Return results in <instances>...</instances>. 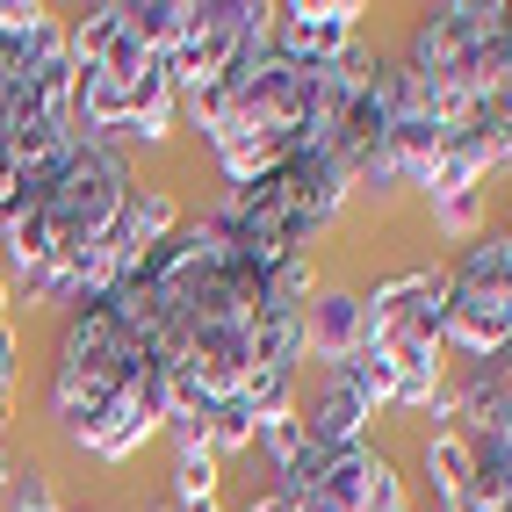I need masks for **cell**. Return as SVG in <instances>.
Here are the masks:
<instances>
[{"label": "cell", "mask_w": 512, "mask_h": 512, "mask_svg": "<svg viewBox=\"0 0 512 512\" xmlns=\"http://www.w3.org/2000/svg\"><path fill=\"white\" fill-rule=\"evenodd\" d=\"M311 260L260 267L217 231V217L181 224L109 289L152 347L166 397L188 419L217 412H289L303 368V303Z\"/></svg>", "instance_id": "6da1fadb"}, {"label": "cell", "mask_w": 512, "mask_h": 512, "mask_svg": "<svg viewBox=\"0 0 512 512\" xmlns=\"http://www.w3.org/2000/svg\"><path fill=\"white\" fill-rule=\"evenodd\" d=\"M138 195V174L109 138L73 130V145L22 174L0 202V246H8L22 289L37 303H87V275Z\"/></svg>", "instance_id": "7a4b0ae2"}, {"label": "cell", "mask_w": 512, "mask_h": 512, "mask_svg": "<svg viewBox=\"0 0 512 512\" xmlns=\"http://www.w3.org/2000/svg\"><path fill=\"white\" fill-rule=\"evenodd\" d=\"M51 419L87 462H130L174 419L166 375L116 296H87L65 318L51 368Z\"/></svg>", "instance_id": "3957f363"}, {"label": "cell", "mask_w": 512, "mask_h": 512, "mask_svg": "<svg viewBox=\"0 0 512 512\" xmlns=\"http://www.w3.org/2000/svg\"><path fill=\"white\" fill-rule=\"evenodd\" d=\"M325 65H303V58L267 51L260 73L224 101V116L202 130V145H210L217 174L231 188H253V181L275 174V166H289L296 152L318 145V123H325Z\"/></svg>", "instance_id": "277c9868"}, {"label": "cell", "mask_w": 512, "mask_h": 512, "mask_svg": "<svg viewBox=\"0 0 512 512\" xmlns=\"http://www.w3.org/2000/svg\"><path fill=\"white\" fill-rule=\"evenodd\" d=\"M347 195H354V174H347L325 145H311V152H296L289 166H275L267 181L231 188V202H224V210H210V217H217V231H224L246 260L289 267V260H311L318 231L347 210Z\"/></svg>", "instance_id": "5b68a950"}, {"label": "cell", "mask_w": 512, "mask_h": 512, "mask_svg": "<svg viewBox=\"0 0 512 512\" xmlns=\"http://www.w3.org/2000/svg\"><path fill=\"white\" fill-rule=\"evenodd\" d=\"M246 512H412L404 505V476L390 469L383 448H318L303 440V455L267 484Z\"/></svg>", "instance_id": "8992f818"}, {"label": "cell", "mask_w": 512, "mask_h": 512, "mask_svg": "<svg viewBox=\"0 0 512 512\" xmlns=\"http://www.w3.org/2000/svg\"><path fill=\"white\" fill-rule=\"evenodd\" d=\"M260 51H275V0H181V29L166 51L174 94H202Z\"/></svg>", "instance_id": "52a82bcc"}, {"label": "cell", "mask_w": 512, "mask_h": 512, "mask_svg": "<svg viewBox=\"0 0 512 512\" xmlns=\"http://www.w3.org/2000/svg\"><path fill=\"white\" fill-rule=\"evenodd\" d=\"M448 354L491 361L512 347V231H484L448 267Z\"/></svg>", "instance_id": "ba28073f"}, {"label": "cell", "mask_w": 512, "mask_h": 512, "mask_svg": "<svg viewBox=\"0 0 512 512\" xmlns=\"http://www.w3.org/2000/svg\"><path fill=\"white\" fill-rule=\"evenodd\" d=\"M440 332H448V267H412V275H390L361 296L368 347H412V339H440Z\"/></svg>", "instance_id": "9c48e42d"}, {"label": "cell", "mask_w": 512, "mask_h": 512, "mask_svg": "<svg viewBox=\"0 0 512 512\" xmlns=\"http://www.w3.org/2000/svg\"><path fill=\"white\" fill-rule=\"evenodd\" d=\"M361 15H368L361 0H325V8H311V0H282V8H275V51L303 58V65H325L339 51H354Z\"/></svg>", "instance_id": "30bf717a"}, {"label": "cell", "mask_w": 512, "mask_h": 512, "mask_svg": "<svg viewBox=\"0 0 512 512\" xmlns=\"http://www.w3.org/2000/svg\"><path fill=\"white\" fill-rule=\"evenodd\" d=\"M354 347H361V296H347V289H311V303H303V361L339 368Z\"/></svg>", "instance_id": "8fae6325"}, {"label": "cell", "mask_w": 512, "mask_h": 512, "mask_svg": "<svg viewBox=\"0 0 512 512\" xmlns=\"http://www.w3.org/2000/svg\"><path fill=\"white\" fill-rule=\"evenodd\" d=\"M484 210H491V188H469V195L433 202V224H440V238H455V246H476V238H484Z\"/></svg>", "instance_id": "7c38bea8"}, {"label": "cell", "mask_w": 512, "mask_h": 512, "mask_svg": "<svg viewBox=\"0 0 512 512\" xmlns=\"http://www.w3.org/2000/svg\"><path fill=\"white\" fill-rule=\"evenodd\" d=\"M8 512H65V505H51L44 476L29 469V476H15V484H8Z\"/></svg>", "instance_id": "4fadbf2b"}, {"label": "cell", "mask_w": 512, "mask_h": 512, "mask_svg": "<svg viewBox=\"0 0 512 512\" xmlns=\"http://www.w3.org/2000/svg\"><path fill=\"white\" fill-rule=\"evenodd\" d=\"M174 512H217V498H174Z\"/></svg>", "instance_id": "5bb4252c"}, {"label": "cell", "mask_w": 512, "mask_h": 512, "mask_svg": "<svg viewBox=\"0 0 512 512\" xmlns=\"http://www.w3.org/2000/svg\"><path fill=\"white\" fill-rule=\"evenodd\" d=\"M0 484H15V462H8V448H0Z\"/></svg>", "instance_id": "9a60e30c"}, {"label": "cell", "mask_w": 512, "mask_h": 512, "mask_svg": "<svg viewBox=\"0 0 512 512\" xmlns=\"http://www.w3.org/2000/svg\"><path fill=\"white\" fill-rule=\"evenodd\" d=\"M0 318H8V282H0Z\"/></svg>", "instance_id": "2e32d148"}, {"label": "cell", "mask_w": 512, "mask_h": 512, "mask_svg": "<svg viewBox=\"0 0 512 512\" xmlns=\"http://www.w3.org/2000/svg\"><path fill=\"white\" fill-rule=\"evenodd\" d=\"M73 512H87V505H73Z\"/></svg>", "instance_id": "e0dca14e"}]
</instances>
